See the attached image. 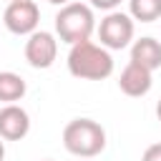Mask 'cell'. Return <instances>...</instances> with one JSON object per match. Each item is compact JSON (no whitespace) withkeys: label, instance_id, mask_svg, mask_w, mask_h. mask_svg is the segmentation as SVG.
Listing matches in <instances>:
<instances>
[{"label":"cell","instance_id":"4fadbf2b","mask_svg":"<svg viewBox=\"0 0 161 161\" xmlns=\"http://www.w3.org/2000/svg\"><path fill=\"white\" fill-rule=\"evenodd\" d=\"M93 8H98V10H111L113 13V8H118L121 5V0H88Z\"/></svg>","mask_w":161,"mask_h":161},{"label":"cell","instance_id":"6da1fadb","mask_svg":"<svg viewBox=\"0 0 161 161\" xmlns=\"http://www.w3.org/2000/svg\"><path fill=\"white\" fill-rule=\"evenodd\" d=\"M68 70H70V75L83 78V80H103L113 73V58L103 45L83 40V43L70 45Z\"/></svg>","mask_w":161,"mask_h":161},{"label":"cell","instance_id":"2e32d148","mask_svg":"<svg viewBox=\"0 0 161 161\" xmlns=\"http://www.w3.org/2000/svg\"><path fill=\"white\" fill-rule=\"evenodd\" d=\"M156 116H158V121H161V98H158V103H156Z\"/></svg>","mask_w":161,"mask_h":161},{"label":"cell","instance_id":"3957f363","mask_svg":"<svg viewBox=\"0 0 161 161\" xmlns=\"http://www.w3.org/2000/svg\"><path fill=\"white\" fill-rule=\"evenodd\" d=\"M93 30H96V18H93L91 5L86 3H68L55 15V33L68 45L88 40Z\"/></svg>","mask_w":161,"mask_h":161},{"label":"cell","instance_id":"277c9868","mask_svg":"<svg viewBox=\"0 0 161 161\" xmlns=\"http://www.w3.org/2000/svg\"><path fill=\"white\" fill-rule=\"evenodd\" d=\"M98 38L106 50H121L133 40V20L126 13H108L98 25Z\"/></svg>","mask_w":161,"mask_h":161},{"label":"cell","instance_id":"7c38bea8","mask_svg":"<svg viewBox=\"0 0 161 161\" xmlns=\"http://www.w3.org/2000/svg\"><path fill=\"white\" fill-rule=\"evenodd\" d=\"M141 161H161V143H151V146L143 151Z\"/></svg>","mask_w":161,"mask_h":161},{"label":"cell","instance_id":"9a60e30c","mask_svg":"<svg viewBox=\"0 0 161 161\" xmlns=\"http://www.w3.org/2000/svg\"><path fill=\"white\" fill-rule=\"evenodd\" d=\"M5 158V143H3V138H0V161Z\"/></svg>","mask_w":161,"mask_h":161},{"label":"cell","instance_id":"30bf717a","mask_svg":"<svg viewBox=\"0 0 161 161\" xmlns=\"http://www.w3.org/2000/svg\"><path fill=\"white\" fill-rule=\"evenodd\" d=\"M28 86L23 80V75L13 73V70H0V101L3 103H15L25 96Z\"/></svg>","mask_w":161,"mask_h":161},{"label":"cell","instance_id":"9c48e42d","mask_svg":"<svg viewBox=\"0 0 161 161\" xmlns=\"http://www.w3.org/2000/svg\"><path fill=\"white\" fill-rule=\"evenodd\" d=\"M131 63L146 68V70H158L161 68V43L156 38H138L131 45Z\"/></svg>","mask_w":161,"mask_h":161},{"label":"cell","instance_id":"ba28073f","mask_svg":"<svg viewBox=\"0 0 161 161\" xmlns=\"http://www.w3.org/2000/svg\"><path fill=\"white\" fill-rule=\"evenodd\" d=\"M153 86V78H151V70L136 65V63H128L123 70H121V78H118V88L131 96V98H141L151 91Z\"/></svg>","mask_w":161,"mask_h":161},{"label":"cell","instance_id":"ac0fdd59","mask_svg":"<svg viewBox=\"0 0 161 161\" xmlns=\"http://www.w3.org/2000/svg\"><path fill=\"white\" fill-rule=\"evenodd\" d=\"M8 3H18V0H8Z\"/></svg>","mask_w":161,"mask_h":161},{"label":"cell","instance_id":"8992f818","mask_svg":"<svg viewBox=\"0 0 161 161\" xmlns=\"http://www.w3.org/2000/svg\"><path fill=\"white\" fill-rule=\"evenodd\" d=\"M58 58V40L53 33L48 30H35L28 35V43H25V60L33 65V68H50Z\"/></svg>","mask_w":161,"mask_h":161},{"label":"cell","instance_id":"5bb4252c","mask_svg":"<svg viewBox=\"0 0 161 161\" xmlns=\"http://www.w3.org/2000/svg\"><path fill=\"white\" fill-rule=\"evenodd\" d=\"M48 3H53V5H60V8H63V5H68L70 0H48Z\"/></svg>","mask_w":161,"mask_h":161},{"label":"cell","instance_id":"8fae6325","mask_svg":"<svg viewBox=\"0 0 161 161\" xmlns=\"http://www.w3.org/2000/svg\"><path fill=\"white\" fill-rule=\"evenodd\" d=\"M128 15L131 20L153 23L161 18V0H128Z\"/></svg>","mask_w":161,"mask_h":161},{"label":"cell","instance_id":"5b68a950","mask_svg":"<svg viewBox=\"0 0 161 161\" xmlns=\"http://www.w3.org/2000/svg\"><path fill=\"white\" fill-rule=\"evenodd\" d=\"M3 23L10 33L15 35H30L38 30L40 23V10L33 0H18V3H8L5 13H3Z\"/></svg>","mask_w":161,"mask_h":161},{"label":"cell","instance_id":"7a4b0ae2","mask_svg":"<svg viewBox=\"0 0 161 161\" xmlns=\"http://www.w3.org/2000/svg\"><path fill=\"white\" fill-rule=\"evenodd\" d=\"M63 146L78 158H93L106 148V131L93 118H73L63 128Z\"/></svg>","mask_w":161,"mask_h":161},{"label":"cell","instance_id":"52a82bcc","mask_svg":"<svg viewBox=\"0 0 161 161\" xmlns=\"http://www.w3.org/2000/svg\"><path fill=\"white\" fill-rule=\"evenodd\" d=\"M30 131V116L25 108L8 103L5 108H0V138L3 141H20L25 138Z\"/></svg>","mask_w":161,"mask_h":161},{"label":"cell","instance_id":"e0dca14e","mask_svg":"<svg viewBox=\"0 0 161 161\" xmlns=\"http://www.w3.org/2000/svg\"><path fill=\"white\" fill-rule=\"evenodd\" d=\"M43 161H53V158H43Z\"/></svg>","mask_w":161,"mask_h":161}]
</instances>
